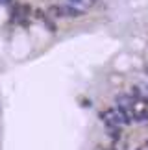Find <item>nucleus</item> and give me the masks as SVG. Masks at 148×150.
<instances>
[{
  "label": "nucleus",
  "mask_w": 148,
  "mask_h": 150,
  "mask_svg": "<svg viewBox=\"0 0 148 150\" xmlns=\"http://www.w3.org/2000/svg\"><path fill=\"white\" fill-rule=\"evenodd\" d=\"M137 150H143V148H137Z\"/></svg>",
  "instance_id": "nucleus-15"
},
{
  "label": "nucleus",
  "mask_w": 148,
  "mask_h": 150,
  "mask_svg": "<svg viewBox=\"0 0 148 150\" xmlns=\"http://www.w3.org/2000/svg\"><path fill=\"white\" fill-rule=\"evenodd\" d=\"M109 137H111L113 141H121V137H122L121 126H113V128H109Z\"/></svg>",
  "instance_id": "nucleus-6"
},
{
  "label": "nucleus",
  "mask_w": 148,
  "mask_h": 150,
  "mask_svg": "<svg viewBox=\"0 0 148 150\" xmlns=\"http://www.w3.org/2000/svg\"><path fill=\"white\" fill-rule=\"evenodd\" d=\"M115 102H117V104H122V106H126L128 109H133V106H135V102H137V100H133L130 95H117V96H115Z\"/></svg>",
  "instance_id": "nucleus-3"
},
{
  "label": "nucleus",
  "mask_w": 148,
  "mask_h": 150,
  "mask_svg": "<svg viewBox=\"0 0 148 150\" xmlns=\"http://www.w3.org/2000/svg\"><path fill=\"white\" fill-rule=\"evenodd\" d=\"M146 146H148V139H146Z\"/></svg>",
  "instance_id": "nucleus-13"
},
{
  "label": "nucleus",
  "mask_w": 148,
  "mask_h": 150,
  "mask_svg": "<svg viewBox=\"0 0 148 150\" xmlns=\"http://www.w3.org/2000/svg\"><path fill=\"white\" fill-rule=\"evenodd\" d=\"M82 106L83 108H91V106H93V102H91V100H82Z\"/></svg>",
  "instance_id": "nucleus-9"
},
{
  "label": "nucleus",
  "mask_w": 148,
  "mask_h": 150,
  "mask_svg": "<svg viewBox=\"0 0 148 150\" xmlns=\"http://www.w3.org/2000/svg\"><path fill=\"white\" fill-rule=\"evenodd\" d=\"M144 91H146V95H148V85H146V87H144Z\"/></svg>",
  "instance_id": "nucleus-12"
},
{
  "label": "nucleus",
  "mask_w": 148,
  "mask_h": 150,
  "mask_svg": "<svg viewBox=\"0 0 148 150\" xmlns=\"http://www.w3.org/2000/svg\"><path fill=\"white\" fill-rule=\"evenodd\" d=\"M83 0H69V4H72V6H80Z\"/></svg>",
  "instance_id": "nucleus-10"
},
{
  "label": "nucleus",
  "mask_w": 148,
  "mask_h": 150,
  "mask_svg": "<svg viewBox=\"0 0 148 150\" xmlns=\"http://www.w3.org/2000/svg\"><path fill=\"white\" fill-rule=\"evenodd\" d=\"M35 13H37V19L41 21L43 24L47 26V28H48V30L52 32V33H56V32H58V26H56V22H54L52 19H50V15H48V13H44L43 9H37Z\"/></svg>",
  "instance_id": "nucleus-1"
},
{
  "label": "nucleus",
  "mask_w": 148,
  "mask_h": 150,
  "mask_svg": "<svg viewBox=\"0 0 148 150\" xmlns=\"http://www.w3.org/2000/svg\"><path fill=\"white\" fill-rule=\"evenodd\" d=\"M30 13H32V6H30V4H22V6H20V15L28 19V17H30Z\"/></svg>",
  "instance_id": "nucleus-8"
},
{
  "label": "nucleus",
  "mask_w": 148,
  "mask_h": 150,
  "mask_svg": "<svg viewBox=\"0 0 148 150\" xmlns=\"http://www.w3.org/2000/svg\"><path fill=\"white\" fill-rule=\"evenodd\" d=\"M20 6L19 2H15V4H11V22H19L20 19H24V17L20 15Z\"/></svg>",
  "instance_id": "nucleus-4"
},
{
  "label": "nucleus",
  "mask_w": 148,
  "mask_h": 150,
  "mask_svg": "<svg viewBox=\"0 0 148 150\" xmlns=\"http://www.w3.org/2000/svg\"><path fill=\"white\" fill-rule=\"evenodd\" d=\"M0 4L2 6H11V0H0Z\"/></svg>",
  "instance_id": "nucleus-11"
},
{
  "label": "nucleus",
  "mask_w": 148,
  "mask_h": 150,
  "mask_svg": "<svg viewBox=\"0 0 148 150\" xmlns=\"http://www.w3.org/2000/svg\"><path fill=\"white\" fill-rule=\"evenodd\" d=\"M130 96H132L133 100H137V102H139L141 98H143V89H141L139 85H133L132 91H130Z\"/></svg>",
  "instance_id": "nucleus-7"
},
{
  "label": "nucleus",
  "mask_w": 148,
  "mask_h": 150,
  "mask_svg": "<svg viewBox=\"0 0 148 150\" xmlns=\"http://www.w3.org/2000/svg\"><path fill=\"white\" fill-rule=\"evenodd\" d=\"M109 150H117V148H109Z\"/></svg>",
  "instance_id": "nucleus-14"
},
{
  "label": "nucleus",
  "mask_w": 148,
  "mask_h": 150,
  "mask_svg": "<svg viewBox=\"0 0 148 150\" xmlns=\"http://www.w3.org/2000/svg\"><path fill=\"white\" fill-rule=\"evenodd\" d=\"M48 15H52V17H56V19H59V17H63V8H61V6H58V4L50 6V8H48Z\"/></svg>",
  "instance_id": "nucleus-5"
},
{
  "label": "nucleus",
  "mask_w": 148,
  "mask_h": 150,
  "mask_svg": "<svg viewBox=\"0 0 148 150\" xmlns=\"http://www.w3.org/2000/svg\"><path fill=\"white\" fill-rule=\"evenodd\" d=\"M63 8V17H72V19H78V17H83L85 11L82 8H78V6H72V4H65L61 6Z\"/></svg>",
  "instance_id": "nucleus-2"
}]
</instances>
